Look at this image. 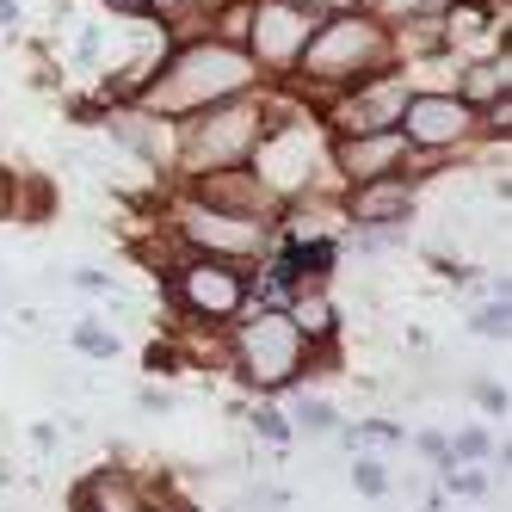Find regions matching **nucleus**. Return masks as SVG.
Wrapping results in <instances>:
<instances>
[{
	"label": "nucleus",
	"mask_w": 512,
	"mask_h": 512,
	"mask_svg": "<svg viewBox=\"0 0 512 512\" xmlns=\"http://www.w3.org/2000/svg\"><path fill=\"white\" fill-rule=\"evenodd\" d=\"M223 352H229V371L247 395H290L309 383V340L290 327L284 309H247L229 334H223Z\"/></svg>",
	"instance_id": "nucleus-3"
},
{
	"label": "nucleus",
	"mask_w": 512,
	"mask_h": 512,
	"mask_svg": "<svg viewBox=\"0 0 512 512\" xmlns=\"http://www.w3.org/2000/svg\"><path fill=\"white\" fill-rule=\"evenodd\" d=\"M284 315H290V327H297V334L309 340V352L346 340V309H340V297H334V284L290 290V297H284Z\"/></svg>",
	"instance_id": "nucleus-16"
},
{
	"label": "nucleus",
	"mask_w": 512,
	"mask_h": 512,
	"mask_svg": "<svg viewBox=\"0 0 512 512\" xmlns=\"http://www.w3.org/2000/svg\"><path fill=\"white\" fill-rule=\"evenodd\" d=\"M13 198H19V167L0 161V223H13Z\"/></svg>",
	"instance_id": "nucleus-32"
},
{
	"label": "nucleus",
	"mask_w": 512,
	"mask_h": 512,
	"mask_svg": "<svg viewBox=\"0 0 512 512\" xmlns=\"http://www.w3.org/2000/svg\"><path fill=\"white\" fill-rule=\"evenodd\" d=\"M99 130L124 161H136L149 179L173 186V155H179V124L173 118H155V112H142V105H105Z\"/></svg>",
	"instance_id": "nucleus-11"
},
{
	"label": "nucleus",
	"mask_w": 512,
	"mask_h": 512,
	"mask_svg": "<svg viewBox=\"0 0 512 512\" xmlns=\"http://www.w3.org/2000/svg\"><path fill=\"white\" fill-rule=\"evenodd\" d=\"M469 112H488L494 99L512 93V50H482V56H463L457 62V87H451Z\"/></svg>",
	"instance_id": "nucleus-17"
},
{
	"label": "nucleus",
	"mask_w": 512,
	"mask_h": 512,
	"mask_svg": "<svg viewBox=\"0 0 512 512\" xmlns=\"http://www.w3.org/2000/svg\"><path fill=\"white\" fill-rule=\"evenodd\" d=\"M93 7L105 19H142V13H149V0H93Z\"/></svg>",
	"instance_id": "nucleus-33"
},
{
	"label": "nucleus",
	"mask_w": 512,
	"mask_h": 512,
	"mask_svg": "<svg viewBox=\"0 0 512 512\" xmlns=\"http://www.w3.org/2000/svg\"><path fill=\"white\" fill-rule=\"evenodd\" d=\"M371 13H377L389 31H401V25H438V19L451 13V0H377Z\"/></svg>",
	"instance_id": "nucleus-23"
},
{
	"label": "nucleus",
	"mask_w": 512,
	"mask_h": 512,
	"mask_svg": "<svg viewBox=\"0 0 512 512\" xmlns=\"http://www.w3.org/2000/svg\"><path fill=\"white\" fill-rule=\"evenodd\" d=\"M426 186L408 173H389V179H364V186L340 192V229H401L420 216Z\"/></svg>",
	"instance_id": "nucleus-12"
},
{
	"label": "nucleus",
	"mask_w": 512,
	"mask_h": 512,
	"mask_svg": "<svg viewBox=\"0 0 512 512\" xmlns=\"http://www.w3.org/2000/svg\"><path fill=\"white\" fill-rule=\"evenodd\" d=\"M247 284L253 266H229V260H198L186 253L167 278H161V303L173 315V327H198V334H229L247 315Z\"/></svg>",
	"instance_id": "nucleus-7"
},
{
	"label": "nucleus",
	"mask_w": 512,
	"mask_h": 512,
	"mask_svg": "<svg viewBox=\"0 0 512 512\" xmlns=\"http://www.w3.org/2000/svg\"><path fill=\"white\" fill-rule=\"evenodd\" d=\"M260 87H266V75L253 68L247 50L216 44V38H192V44H167L161 50V62H155L149 87L136 93V105L179 124V118L204 112V105H223V99L260 93Z\"/></svg>",
	"instance_id": "nucleus-1"
},
{
	"label": "nucleus",
	"mask_w": 512,
	"mask_h": 512,
	"mask_svg": "<svg viewBox=\"0 0 512 512\" xmlns=\"http://www.w3.org/2000/svg\"><path fill=\"white\" fill-rule=\"evenodd\" d=\"M68 346H75L87 364H112L118 352H124V340H118V327L105 321V315H75V327H68Z\"/></svg>",
	"instance_id": "nucleus-21"
},
{
	"label": "nucleus",
	"mask_w": 512,
	"mask_h": 512,
	"mask_svg": "<svg viewBox=\"0 0 512 512\" xmlns=\"http://www.w3.org/2000/svg\"><path fill=\"white\" fill-rule=\"evenodd\" d=\"M253 179L272 192V204H297V198H340V179L327 167V130L321 118H297V124H266L260 149H253Z\"/></svg>",
	"instance_id": "nucleus-5"
},
{
	"label": "nucleus",
	"mask_w": 512,
	"mask_h": 512,
	"mask_svg": "<svg viewBox=\"0 0 512 512\" xmlns=\"http://www.w3.org/2000/svg\"><path fill=\"white\" fill-rule=\"evenodd\" d=\"M247 426L260 432L266 445H278V451H290V445H297V438H290V420H284V408H278V401H266V395H253V401H247Z\"/></svg>",
	"instance_id": "nucleus-27"
},
{
	"label": "nucleus",
	"mask_w": 512,
	"mask_h": 512,
	"mask_svg": "<svg viewBox=\"0 0 512 512\" xmlns=\"http://www.w3.org/2000/svg\"><path fill=\"white\" fill-rule=\"evenodd\" d=\"M445 451H451V469H457V463L488 469L494 457L506 463V445H494V432H488V426H451V432H445Z\"/></svg>",
	"instance_id": "nucleus-22"
},
{
	"label": "nucleus",
	"mask_w": 512,
	"mask_h": 512,
	"mask_svg": "<svg viewBox=\"0 0 512 512\" xmlns=\"http://www.w3.org/2000/svg\"><path fill=\"white\" fill-rule=\"evenodd\" d=\"M408 99H414L408 75H401V68H383V75H371V81H358V87L327 99L321 105V130L327 136H377V130H395L401 112H408Z\"/></svg>",
	"instance_id": "nucleus-9"
},
{
	"label": "nucleus",
	"mask_w": 512,
	"mask_h": 512,
	"mask_svg": "<svg viewBox=\"0 0 512 512\" xmlns=\"http://www.w3.org/2000/svg\"><path fill=\"white\" fill-rule=\"evenodd\" d=\"M284 420H290V438H334L346 414H340L327 395H315V389L303 383V389H290V408H284Z\"/></svg>",
	"instance_id": "nucleus-19"
},
{
	"label": "nucleus",
	"mask_w": 512,
	"mask_h": 512,
	"mask_svg": "<svg viewBox=\"0 0 512 512\" xmlns=\"http://www.w3.org/2000/svg\"><path fill=\"white\" fill-rule=\"evenodd\" d=\"M179 364H186L179 340H149V352H142V371H149V377H173Z\"/></svg>",
	"instance_id": "nucleus-29"
},
{
	"label": "nucleus",
	"mask_w": 512,
	"mask_h": 512,
	"mask_svg": "<svg viewBox=\"0 0 512 512\" xmlns=\"http://www.w3.org/2000/svg\"><path fill=\"white\" fill-rule=\"evenodd\" d=\"M68 512H149V475L130 463H93L68 488Z\"/></svg>",
	"instance_id": "nucleus-15"
},
{
	"label": "nucleus",
	"mask_w": 512,
	"mask_h": 512,
	"mask_svg": "<svg viewBox=\"0 0 512 512\" xmlns=\"http://www.w3.org/2000/svg\"><path fill=\"white\" fill-rule=\"evenodd\" d=\"M469 334L506 346V334H512V297H482V303H475L469 309Z\"/></svg>",
	"instance_id": "nucleus-25"
},
{
	"label": "nucleus",
	"mask_w": 512,
	"mask_h": 512,
	"mask_svg": "<svg viewBox=\"0 0 512 512\" xmlns=\"http://www.w3.org/2000/svg\"><path fill=\"white\" fill-rule=\"evenodd\" d=\"M395 130L408 136L414 155H438V161H457L469 149H494L488 130H482V112H469L457 93H414ZM500 149H506V142H500Z\"/></svg>",
	"instance_id": "nucleus-8"
},
{
	"label": "nucleus",
	"mask_w": 512,
	"mask_h": 512,
	"mask_svg": "<svg viewBox=\"0 0 512 512\" xmlns=\"http://www.w3.org/2000/svg\"><path fill=\"white\" fill-rule=\"evenodd\" d=\"M19 19H25V0H0V31H7V38L19 31Z\"/></svg>",
	"instance_id": "nucleus-34"
},
{
	"label": "nucleus",
	"mask_w": 512,
	"mask_h": 512,
	"mask_svg": "<svg viewBox=\"0 0 512 512\" xmlns=\"http://www.w3.org/2000/svg\"><path fill=\"white\" fill-rule=\"evenodd\" d=\"M155 216L167 223V235H173L179 247L198 253V260L260 266L266 253H272V241H278V229H272V223H260V216H229V210H210V204L186 198L179 186H167V192H161Z\"/></svg>",
	"instance_id": "nucleus-6"
},
{
	"label": "nucleus",
	"mask_w": 512,
	"mask_h": 512,
	"mask_svg": "<svg viewBox=\"0 0 512 512\" xmlns=\"http://www.w3.org/2000/svg\"><path fill=\"white\" fill-rule=\"evenodd\" d=\"M432 482H438V500H488L494 494V482H488V469H469V463H457V469H438L432 475Z\"/></svg>",
	"instance_id": "nucleus-26"
},
{
	"label": "nucleus",
	"mask_w": 512,
	"mask_h": 512,
	"mask_svg": "<svg viewBox=\"0 0 512 512\" xmlns=\"http://www.w3.org/2000/svg\"><path fill=\"white\" fill-rule=\"evenodd\" d=\"M290 7H303L309 19H340V13H358V0H290Z\"/></svg>",
	"instance_id": "nucleus-31"
},
{
	"label": "nucleus",
	"mask_w": 512,
	"mask_h": 512,
	"mask_svg": "<svg viewBox=\"0 0 512 512\" xmlns=\"http://www.w3.org/2000/svg\"><path fill=\"white\" fill-rule=\"evenodd\" d=\"M321 19H309L303 7H290V0H253V19H247V56L253 68L266 75V87L290 81L297 75V56L309 44V31Z\"/></svg>",
	"instance_id": "nucleus-10"
},
{
	"label": "nucleus",
	"mask_w": 512,
	"mask_h": 512,
	"mask_svg": "<svg viewBox=\"0 0 512 512\" xmlns=\"http://www.w3.org/2000/svg\"><path fill=\"white\" fill-rule=\"evenodd\" d=\"M186 198H198V204H210V210H229V216H260V223H272L278 229V204H272V192L253 179V167H223V173H198V179H173Z\"/></svg>",
	"instance_id": "nucleus-14"
},
{
	"label": "nucleus",
	"mask_w": 512,
	"mask_h": 512,
	"mask_svg": "<svg viewBox=\"0 0 512 512\" xmlns=\"http://www.w3.org/2000/svg\"><path fill=\"white\" fill-rule=\"evenodd\" d=\"M389 463L377 457V451H352V463H346V482L364 494V500H389Z\"/></svg>",
	"instance_id": "nucleus-24"
},
{
	"label": "nucleus",
	"mask_w": 512,
	"mask_h": 512,
	"mask_svg": "<svg viewBox=\"0 0 512 512\" xmlns=\"http://www.w3.org/2000/svg\"><path fill=\"white\" fill-rule=\"evenodd\" d=\"M216 7H223V0H149V13H142V19H149L167 44H192V38L210 31Z\"/></svg>",
	"instance_id": "nucleus-18"
},
{
	"label": "nucleus",
	"mask_w": 512,
	"mask_h": 512,
	"mask_svg": "<svg viewBox=\"0 0 512 512\" xmlns=\"http://www.w3.org/2000/svg\"><path fill=\"white\" fill-rule=\"evenodd\" d=\"M334 438L346 451H401L408 445V426H401L395 414H364V420H340Z\"/></svg>",
	"instance_id": "nucleus-20"
},
{
	"label": "nucleus",
	"mask_w": 512,
	"mask_h": 512,
	"mask_svg": "<svg viewBox=\"0 0 512 512\" xmlns=\"http://www.w3.org/2000/svg\"><path fill=\"white\" fill-rule=\"evenodd\" d=\"M173 408H179V395H173L167 383H142V389H136V414H149V420H167Z\"/></svg>",
	"instance_id": "nucleus-30"
},
{
	"label": "nucleus",
	"mask_w": 512,
	"mask_h": 512,
	"mask_svg": "<svg viewBox=\"0 0 512 512\" xmlns=\"http://www.w3.org/2000/svg\"><path fill=\"white\" fill-rule=\"evenodd\" d=\"M469 395H475V408H482L488 420H500V426H506V408H512L506 383H494V377H475V383H469Z\"/></svg>",
	"instance_id": "nucleus-28"
},
{
	"label": "nucleus",
	"mask_w": 512,
	"mask_h": 512,
	"mask_svg": "<svg viewBox=\"0 0 512 512\" xmlns=\"http://www.w3.org/2000/svg\"><path fill=\"white\" fill-rule=\"evenodd\" d=\"M451 7H488V0H451Z\"/></svg>",
	"instance_id": "nucleus-35"
},
{
	"label": "nucleus",
	"mask_w": 512,
	"mask_h": 512,
	"mask_svg": "<svg viewBox=\"0 0 512 512\" xmlns=\"http://www.w3.org/2000/svg\"><path fill=\"white\" fill-rule=\"evenodd\" d=\"M383 68H395V38H389V25L377 13H340V19H321L309 31V44L297 56V75H290L284 87H297L309 99V112L321 118V105L358 87V81H371L383 75Z\"/></svg>",
	"instance_id": "nucleus-2"
},
{
	"label": "nucleus",
	"mask_w": 512,
	"mask_h": 512,
	"mask_svg": "<svg viewBox=\"0 0 512 512\" xmlns=\"http://www.w3.org/2000/svg\"><path fill=\"white\" fill-rule=\"evenodd\" d=\"M266 136V87L241 93L223 105L179 118V155H173V179H198V173H223V167H247L253 149Z\"/></svg>",
	"instance_id": "nucleus-4"
},
{
	"label": "nucleus",
	"mask_w": 512,
	"mask_h": 512,
	"mask_svg": "<svg viewBox=\"0 0 512 512\" xmlns=\"http://www.w3.org/2000/svg\"><path fill=\"white\" fill-rule=\"evenodd\" d=\"M408 136L401 130H377V136H327V167H334L340 192L364 186V179H389V173H408Z\"/></svg>",
	"instance_id": "nucleus-13"
}]
</instances>
